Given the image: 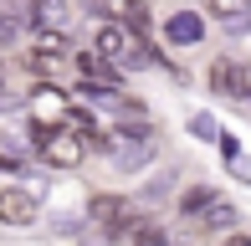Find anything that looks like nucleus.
Wrapping results in <instances>:
<instances>
[{
  "label": "nucleus",
  "mask_w": 251,
  "mask_h": 246,
  "mask_svg": "<svg viewBox=\"0 0 251 246\" xmlns=\"http://www.w3.org/2000/svg\"><path fill=\"white\" fill-rule=\"evenodd\" d=\"M215 98L226 103H251V62H236V57H215L210 72H205Z\"/></svg>",
  "instance_id": "nucleus-1"
},
{
  "label": "nucleus",
  "mask_w": 251,
  "mask_h": 246,
  "mask_svg": "<svg viewBox=\"0 0 251 246\" xmlns=\"http://www.w3.org/2000/svg\"><path fill=\"white\" fill-rule=\"evenodd\" d=\"M87 221H93L98 231H108V236H123L128 231V221H133V200L128 195H93L87 200Z\"/></svg>",
  "instance_id": "nucleus-2"
},
{
  "label": "nucleus",
  "mask_w": 251,
  "mask_h": 246,
  "mask_svg": "<svg viewBox=\"0 0 251 246\" xmlns=\"http://www.w3.org/2000/svg\"><path fill=\"white\" fill-rule=\"evenodd\" d=\"M36 216H41V205H36L31 185H5L0 190V226H31Z\"/></svg>",
  "instance_id": "nucleus-3"
},
{
  "label": "nucleus",
  "mask_w": 251,
  "mask_h": 246,
  "mask_svg": "<svg viewBox=\"0 0 251 246\" xmlns=\"http://www.w3.org/2000/svg\"><path fill=\"white\" fill-rule=\"evenodd\" d=\"M108 159H113V170L139 174L144 164L154 159V139H123V133H113L108 139Z\"/></svg>",
  "instance_id": "nucleus-4"
},
{
  "label": "nucleus",
  "mask_w": 251,
  "mask_h": 246,
  "mask_svg": "<svg viewBox=\"0 0 251 246\" xmlns=\"http://www.w3.org/2000/svg\"><path fill=\"white\" fill-rule=\"evenodd\" d=\"M164 41H175V47H200L205 41V16L200 10H175V16L164 21Z\"/></svg>",
  "instance_id": "nucleus-5"
},
{
  "label": "nucleus",
  "mask_w": 251,
  "mask_h": 246,
  "mask_svg": "<svg viewBox=\"0 0 251 246\" xmlns=\"http://www.w3.org/2000/svg\"><path fill=\"white\" fill-rule=\"evenodd\" d=\"M205 5H210V16L221 21L231 36H246L251 31V0H205Z\"/></svg>",
  "instance_id": "nucleus-6"
},
{
  "label": "nucleus",
  "mask_w": 251,
  "mask_h": 246,
  "mask_svg": "<svg viewBox=\"0 0 251 246\" xmlns=\"http://www.w3.org/2000/svg\"><path fill=\"white\" fill-rule=\"evenodd\" d=\"M123 236H128L133 246H175V236H169V231L159 226V221H149V216H133Z\"/></svg>",
  "instance_id": "nucleus-7"
},
{
  "label": "nucleus",
  "mask_w": 251,
  "mask_h": 246,
  "mask_svg": "<svg viewBox=\"0 0 251 246\" xmlns=\"http://www.w3.org/2000/svg\"><path fill=\"white\" fill-rule=\"evenodd\" d=\"M215 200H221V195H215L210 185H190L185 195H179V205H175V210H179V221H200L205 210L215 205Z\"/></svg>",
  "instance_id": "nucleus-8"
},
{
  "label": "nucleus",
  "mask_w": 251,
  "mask_h": 246,
  "mask_svg": "<svg viewBox=\"0 0 251 246\" xmlns=\"http://www.w3.org/2000/svg\"><path fill=\"white\" fill-rule=\"evenodd\" d=\"M195 226H205V231H231V226H236V205L221 195V200H215V205H210V210H205V216L195 221Z\"/></svg>",
  "instance_id": "nucleus-9"
},
{
  "label": "nucleus",
  "mask_w": 251,
  "mask_h": 246,
  "mask_svg": "<svg viewBox=\"0 0 251 246\" xmlns=\"http://www.w3.org/2000/svg\"><path fill=\"white\" fill-rule=\"evenodd\" d=\"M169 190H175V170H164V174H159V180H149V185H144L139 205H159V200H164Z\"/></svg>",
  "instance_id": "nucleus-10"
},
{
  "label": "nucleus",
  "mask_w": 251,
  "mask_h": 246,
  "mask_svg": "<svg viewBox=\"0 0 251 246\" xmlns=\"http://www.w3.org/2000/svg\"><path fill=\"white\" fill-rule=\"evenodd\" d=\"M190 133L205 139V144H215V139H221V123H215L210 113H195V118H190Z\"/></svg>",
  "instance_id": "nucleus-11"
},
{
  "label": "nucleus",
  "mask_w": 251,
  "mask_h": 246,
  "mask_svg": "<svg viewBox=\"0 0 251 246\" xmlns=\"http://www.w3.org/2000/svg\"><path fill=\"white\" fill-rule=\"evenodd\" d=\"M221 246H251V236H246V231H231V236H226Z\"/></svg>",
  "instance_id": "nucleus-12"
},
{
  "label": "nucleus",
  "mask_w": 251,
  "mask_h": 246,
  "mask_svg": "<svg viewBox=\"0 0 251 246\" xmlns=\"http://www.w3.org/2000/svg\"><path fill=\"white\" fill-rule=\"evenodd\" d=\"M16 170H21V164L10 159V154H0V174H16Z\"/></svg>",
  "instance_id": "nucleus-13"
},
{
  "label": "nucleus",
  "mask_w": 251,
  "mask_h": 246,
  "mask_svg": "<svg viewBox=\"0 0 251 246\" xmlns=\"http://www.w3.org/2000/svg\"><path fill=\"white\" fill-rule=\"evenodd\" d=\"M246 108H251V103H246Z\"/></svg>",
  "instance_id": "nucleus-14"
}]
</instances>
